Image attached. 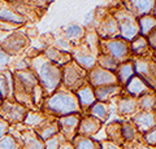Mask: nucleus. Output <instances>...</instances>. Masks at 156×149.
Returning <instances> with one entry per match:
<instances>
[{
    "label": "nucleus",
    "mask_w": 156,
    "mask_h": 149,
    "mask_svg": "<svg viewBox=\"0 0 156 149\" xmlns=\"http://www.w3.org/2000/svg\"><path fill=\"white\" fill-rule=\"evenodd\" d=\"M133 66L136 75L143 79L151 90H156V65L154 60L147 56L136 57L133 60Z\"/></svg>",
    "instance_id": "7"
},
{
    "label": "nucleus",
    "mask_w": 156,
    "mask_h": 149,
    "mask_svg": "<svg viewBox=\"0 0 156 149\" xmlns=\"http://www.w3.org/2000/svg\"><path fill=\"white\" fill-rule=\"evenodd\" d=\"M115 73H116L117 79H119V84L121 86V87H125V84L130 80L131 76L135 75L133 61L128 60V61H125V62H121Z\"/></svg>",
    "instance_id": "21"
},
{
    "label": "nucleus",
    "mask_w": 156,
    "mask_h": 149,
    "mask_svg": "<svg viewBox=\"0 0 156 149\" xmlns=\"http://www.w3.org/2000/svg\"><path fill=\"white\" fill-rule=\"evenodd\" d=\"M58 148H60V140H58L57 136L48 139L44 144V149H58Z\"/></svg>",
    "instance_id": "40"
},
{
    "label": "nucleus",
    "mask_w": 156,
    "mask_h": 149,
    "mask_svg": "<svg viewBox=\"0 0 156 149\" xmlns=\"http://www.w3.org/2000/svg\"><path fill=\"white\" fill-rule=\"evenodd\" d=\"M0 34H2V31H0Z\"/></svg>",
    "instance_id": "56"
},
{
    "label": "nucleus",
    "mask_w": 156,
    "mask_h": 149,
    "mask_svg": "<svg viewBox=\"0 0 156 149\" xmlns=\"http://www.w3.org/2000/svg\"><path fill=\"white\" fill-rule=\"evenodd\" d=\"M27 112L29 110L26 107L18 104L14 100L7 99V100H3V103L0 104V118L8 122L9 124L23 122Z\"/></svg>",
    "instance_id": "8"
},
{
    "label": "nucleus",
    "mask_w": 156,
    "mask_h": 149,
    "mask_svg": "<svg viewBox=\"0 0 156 149\" xmlns=\"http://www.w3.org/2000/svg\"><path fill=\"white\" fill-rule=\"evenodd\" d=\"M80 122H81L80 115L70 114V115H65V117H60L57 121V124H58V130H60L66 137L72 139L77 131Z\"/></svg>",
    "instance_id": "18"
},
{
    "label": "nucleus",
    "mask_w": 156,
    "mask_h": 149,
    "mask_svg": "<svg viewBox=\"0 0 156 149\" xmlns=\"http://www.w3.org/2000/svg\"><path fill=\"white\" fill-rule=\"evenodd\" d=\"M61 86L68 91L76 92L87 83V71L80 68L74 61L68 62L61 68Z\"/></svg>",
    "instance_id": "5"
},
{
    "label": "nucleus",
    "mask_w": 156,
    "mask_h": 149,
    "mask_svg": "<svg viewBox=\"0 0 156 149\" xmlns=\"http://www.w3.org/2000/svg\"><path fill=\"white\" fill-rule=\"evenodd\" d=\"M154 110H155V113H156V107H155V109H154Z\"/></svg>",
    "instance_id": "55"
},
{
    "label": "nucleus",
    "mask_w": 156,
    "mask_h": 149,
    "mask_svg": "<svg viewBox=\"0 0 156 149\" xmlns=\"http://www.w3.org/2000/svg\"><path fill=\"white\" fill-rule=\"evenodd\" d=\"M101 149H121V148L115 145V144H112V143H105V144H103Z\"/></svg>",
    "instance_id": "47"
},
{
    "label": "nucleus",
    "mask_w": 156,
    "mask_h": 149,
    "mask_svg": "<svg viewBox=\"0 0 156 149\" xmlns=\"http://www.w3.org/2000/svg\"><path fill=\"white\" fill-rule=\"evenodd\" d=\"M155 107H156V92L155 91L140 96L138 99V108L139 109L150 112V110H154Z\"/></svg>",
    "instance_id": "30"
},
{
    "label": "nucleus",
    "mask_w": 156,
    "mask_h": 149,
    "mask_svg": "<svg viewBox=\"0 0 156 149\" xmlns=\"http://www.w3.org/2000/svg\"><path fill=\"white\" fill-rule=\"evenodd\" d=\"M133 123L139 131L148 132L150 130L156 127V113L152 112V110H150V112L142 110V112L134 115Z\"/></svg>",
    "instance_id": "14"
},
{
    "label": "nucleus",
    "mask_w": 156,
    "mask_h": 149,
    "mask_svg": "<svg viewBox=\"0 0 156 149\" xmlns=\"http://www.w3.org/2000/svg\"><path fill=\"white\" fill-rule=\"evenodd\" d=\"M62 149H74V148H73V147H70V145H65V147L62 148Z\"/></svg>",
    "instance_id": "48"
},
{
    "label": "nucleus",
    "mask_w": 156,
    "mask_h": 149,
    "mask_svg": "<svg viewBox=\"0 0 156 149\" xmlns=\"http://www.w3.org/2000/svg\"><path fill=\"white\" fill-rule=\"evenodd\" d=\"M12 74H13V82H14V91H21V92L31 95L34 87L39 84L35 73L30 68L25 70L12 71Z\"/></svg>",
    "instance_id": "10"
},
{
    "label": "nucleus",
    "mask_w": 156,
    "mask_h": 149,
    "mask_svg": "<svg viewBox=\"0 0 156 149\" xmlns=\"http://www.w3.org/2000/svg\"><path fill=\"white\" fill-rule=\"evenodd\" d=\"M144 140L150 145H156V127L144 134Z\"/></svg>",
    "instance_id": "39"
},
{
    "label": "nucleus",
    "mask_w": 156,
    "mask_h": 149,
    "mask_svg": "<svg viewBox=\"0 0 156 149\" xmlns=\"http://www.w3.org/2000/svg\"><path fill=\"white\" fill-rule=\"evenodd\" d=\"M121 90H122V87H121L120 84L96 87V88H94L95 99L98 100V101H100V103H105V101H108L109 99H112V97H115V96L119 95L121 92Z\"/></svg>",
    "instance_id": "22"
},
{
    "label": "nucleus",
    "mask_w": 156,
    "mask_h": 149,
    "mask_svg": "<svg viewBox=\"0 0 156 149\" xmlns=\"http://www.w3.org/2000/svg\"><path fill=\"white\" fill-rule=\"evenodd\" d=\"M8 131H9V123L0 118V139L8 135Z\"/></svg>",
    "instance_id": "43"
},
{
    "label": "nucleus",
    "mask_w": 156,
    "mask_h": 149,
    "mask_svg": "<svg viewBox=\"0 0 156 149\" xmlns=\"http://www.w3.org/2000/svg\"><path fill=\"white\" fill-rule=\"evenodd\" d=\"M146 39H147L150 49L156 51V29H155V30H152L147 36H146Z\"/></svg>",
    "instance_id": "41"
},
{
    "label": "nucleus",
    "mask_w": 156,
    "mask_h": 149,
    "mask_svg": "<svg viewBox=\"0 0 156 149\" xmlns=\"http://www.w3.org/2000/svg\"><path fill=\"white\" fill-rule=\"evenodd\" d=\"M94 14H95L94 9H92V11H91L89 14H86V18H85V25H90L91 21L94 20Z\"/></svg>",
    "instance_id": "46"
},
{
    "label": "nucleus",
    "mask_w": 156,
    "mask_h": 149,
    "mask_svg": "<svg viewBox=\"0 0 156 149\" xmlns=\"http://www.w3.org/2000/svg\"><path fill=\"white\" fill-rule=\"evenodd\" d=\"M99 128H100V121L90 115V117H86L80 122V124H78V134H80V136L89 137L96 134Z\"/></svg>",
    "instance_id": "20"
},
{
    "label": "nucleus",
    "mask_w": 156,
    "mask_h": 149,
    "mask_svg": "<svg viewBox=\"0 0 156 149\" xmlns=\"http://www.w3.org/2000/svg\"><path fill=\"white\" fill-rule=\"evenodd\" d=\"M99 53H104L115 59L119 64L130 60V43L117 36L112 39H100L99 40Z\"/></svg>",
    "instance_id": "4"
},
{
    "label": "nucleus",
    "mask_w": 156,
    "mask_h": 149,
    "mask_svg": "<svg viewBox=\"0 0 156 149\" xmlns=\"http://www.w3.org/2000/svg\"><path fill=\"white\" fill-rule=\"evenodd\" d=\"M55 47L58 48L60 51H64L68 52V53H72L73 49L76 48V46L73 44L70 40H68L65 36H61V38H56L55 39Z\"/></svg>",
    "instance_id": "35"
},
{
    "label": "nucleus",
    "mask_w": 156,
    "mask_h": 149,
    "mask_svg": "<svg viewBox=\"0 0 156 149\" xmlns=\"http://www.w3.org/2000/svg\"><path fill=\"white\" fill-rule=\"evenodd\" d=\"M85 34H86V30L81 25H78V23H69L64 29V36L68 40H70L76 47L78 42L83 40Z\"/></svg>",
    "instance_id": "24"
},
{
    "label": "nucleus",
    "mask_w": 156,
    "mask_h": 149,
    "mask_svg": "<svg viewBox=\"0 0 156 149\" xmlns=\"http://www.w3.org/2000/svg\"><path fill=\"white\" fill-rule=\"evenodd\" d=\"M43 107L47 113L57 117H65V115L80 113V104L74 92L68 91L65 88H58L56 92L47 96L43 103Z\"/></svg>",
    "instance_id": "2"
},
{
    "label": "nucleus",
    "mask_w": 156,
    "mask_h": 149,
    "mask_svg": "<svg viewBox=\"0 0 156 149\" xmlns=\"http://www.w3.org/2000/svg\"><path fill=\"white\" fill-rule=\"evenodd\" d=\"M121 135L126 140H133L136 135V128L133 123H124L121 126Z\"/></svg>",
    "instance_id": "37"
},
{
    "label": "nucleus",
    "mask_w": 156,
    "mask_h": 149,
    "mask_svg": "<svg viewBox=\"0 0 156 149\" xmlns=\"http://www.w3.org/2000/svg\"><path fill=\"white\" fill-rule=\"evenodd\" d=\"M96 65L100 66V68H103V69H105V70L116 71L120 64L115 59H112L111 56H108V55L98 53V56H96Z\"/></svg>",
    "instance_id": "29"
},
{
    "label": "nucleus",
    "mask_w": 156,
    "mask_h": 149,
    "mask_svg": "<svg viewBox=\"0 0 156 149\" xmlns=\"http://www.w3.org/2000/svg\"><path fill=\"white\" fill-rule=\"evenodd\" d=\"M95 31L99 39H112V38H117L119 35V25L112 13L108 12V14L98 21V25L95 27ZM120 36V35H119Z\"/></svg>",
    "instance_id": "12"
},
{
    "label": "nucleus",
    "mask_w": 156,
    "mask_h": 149,
    "mask_svg": "<svg viewBox=\"0 0 156 149\" xmlns=\"http://www.w3.org/2000/svg\"><path fill=\"white\" fill-rule=\"evenodd\" d=\"M43 56L46 57L48 61H51L52 64H55L57 66L62 68L64 65H66L68 62L72 61V53H68V52H64V51H60L58 48L56 47H47L44 51H43Z\"/></svg>",
    "instance_id": "17"
},
{
    "label": "nucleus",
    "mask_w": 156,
    "mask_h": 149,
    "mask_svg": "<svg viewBox=\"0 0 156 149\" xmlns=\"http://www.w3.org/2000/svg\"><path fill=\"white\" fill-rule=\"evenodd\" d=\"M138 109V100L133 96H121L117 103V112L121 115H129L133 114Z\"/></svg>",
    "instance_id": "23"
},
{
    "label": "nucleus",
    "mask_w": 156,
    "mask_h": 149,
    "mask_svg": "<svg viewBox=\"0 0 156 149\" xmlns=\"http://www.w3.org/2000/svg\"><path fill=\"white\" fill-rule=\"evenodd\" d=\"M112 16L115 17L119 25V35L128 43L133 42L136 36L139 35V25L138 18L133 16L125 7L116 9L112 12Z\"/></svg>",
    "instance_id": "3"
},
{
    "label": "nucleus",
    "mask_w": 156,
    "mask_h": 149,
    "mask_svg": "<svg viewBox=\"0 0 156 149\" xmlns=\"http://www.w3.org/2000/svg\"><path fill=\"white\" fill-rule=\"evenodd\" d=\"M130 52L136 57H143L150 52L147 39L142 35H138L133 42H130Z\"/></svg>",
    "instance_id": "25"
},
{
    "label": "nucleus",
    "mask_w": 156,
    "mask_h": 149,
    "mask_svg": "<svg viewBox=\"0 0 156 149\" xmlns=\"http://www.w3.org/2000/svg\"><path fill=\"white\" fill-rule=\"evenodd\" d=\"M72 60L76 62V64L82 68L86 71H90L91 69H94L96 66V56H94L89 51L83 43L78 44L72 52Z\"/></svg>",
    "instance_id": "11"
},
{
    "label": "nucleus",
    "mask_w": 156,
    "mask_h": 149,
    "mask_svg": "<svg viewBox=\"0 0 156 149\" xmlns=\"http://www.w3.org/2000/svg\"><path fill=\"white\" fill-rule=\"evenodd\" d=\"M74 147L76 149H96V144L86 136H77L74 139Z\"/></svg>",
    "instance_id": "34"
},
{
    "label": "nucleus",
    "mask_w": 156,
    "mask_h": 149,
    "mask_svg": "<svg viewBox=\"0 0 156 149\" xmlns=\"http://www.w3.org/2000/svg\"><path fill=\"white\" fill-rule=\"evenodd\" d=\"M11 64V56L7 55L5 52H3L0 49V68H3V66H7Z\"/></svg>",
    "instance_id": "44"
},
{
    "label": "nucleus",
    "mask_w": 156,
    "mask_h": 149,
    "mask_svg": "<svg viewBox=\"0 0 156 149\" xmlns=\"http://www.w3.org/2000/svg\"><path fill=\"white\" fill-rule=\"evenodd\" d=\"M4 3H12V2H14V0H3Z\"/></svg>",
    "instance_id": "49"
},
{
    "label": "nucleus",
    "mask_w": 156,
    "mask_h": 149,
    "mask_svg": "<svg viewBox=\"0 0 156 149\" xmlns=\"http://www.w3.org/2000/svg\"><path fill=\"white\" fill-rule=\"evenodd\" d=\"M43 122H44V117L37 112H27L25 119H23V123L27 126H41Z\"/></svg>",
    "instance_id": "33"
},
{
    "label": "nucleus",
    "mask_w": 156,
    "mask_h": 149,
    "mask_svg": "<svg viewBox=\"0 0 156 149\" xmlns=\"http://www.w3.org/2000/svg\"><path fill=\"white\" fill-rule=\"evenodd\" d=\"M0 96H2L3 100L9 99V86H8L5 70L0 71Z\"/></svg>",
    "instance_id": "36"
},
{
    "label": "nucleus",
    "mask_w": 156,
    "mask_h": 149,
    "mask_svg": "<svg viewBox=\"0 0 156 149\" xmlns=\"http://www.w3.org/2000/svg\"><path fill=\"white\" fill-rule=\"evenodd\" d=\"M3 3H4V2H3V0H0V7H2V5H3Z\"/></svg>",
    "instance_id": "51"
},
{
    "label": "nucleus",
    "mask_w": 156,
    "mask_h": 149,
    "mask_svg": "<svg viewBox=\"0 0 156 149\" xmlns=\"http://www.w3.org/2000/svg\"><path fill=\"white\" fill-rule=\"evenodd\" d=\"M30 69L35 73L39 84L47 96L61 87V68L48 61L43 55H37L30 59Z\"/></svg>",
    "instance_id": "1"
},
{
    "label": "nucleus",
    "mask_w": 156,
    "mask_h": 149,
    "mask_svg": "<svg viewBox=\"0 0 156 149\" xmlns=\"http://www.w3.org/2000/svg\"><path fill=\"white\" fill-rule=\"evenodd\" d=\"M0 22H7L20 27L27 22V18L17 13L8 3H3V5L0 7Z\"/></svg>",
    "instance_id": "15"
},
{
    "label": "nucleus",
    "mask_w": 156,
    "mask_h": 149,
    "mask_svg": "<svg viewBox=\"0 0 156 149\" xmlns=\"http://www.w3.org/2000/svg\"><path fill=\"white\" fill-rule=\"evenodd\" d=\"M138 25H139V35L147 36L152 30L156 29V17L154 14H146L138 18Z\"/></svg>",
    "instance_id": "26"
},
{
    "label": "nucleus",
    "mask_w": 156,
    "mask_h": 149,
    "mask_svg": "<svg viewBox=\"0 0 156 149\" xmlns=\"http://www.w3.org/2000/svg\"><path fill=\"white\" fill-rule=\"evenodd\" d=\"M131 149H139V148H131Z\"/></svg>",
    "instance_id": "54"
},
{
    "label": "nucleus",
    "mask_w": 156,
    "mask_h": 149,
    "mask_svg": "<svg viewBox=\"0 0 156 149\" xmlns=\"http://www.w3.org/2000/svg\"><path fill=\"white\" fill-rule=\"evenodd\" d=\"M87 83L92 88H96V87H103V86L119 84V79H117L115 71L105 70L96 65L94 69L87 71Z\"/></svg>",
    "instance_id": "9"
},
{
    "label": "nucleus",
    "mask_w": 156,
    "mask_h": 149,
    "mask_svg": "<svg viewBox=\"0 0 156 149\" xmlns=\"http://www.w3.org/2000/svg\"><path fill=\"white\" fill-rule=\"evenodd\" d=\"M60 131L58 130V124L55 123V122H43L41 126H39L38 128V135L39 137L42 139V140H48V139H51L53 136H56L57 135V132Z\"/></svg>",
    "instance_id": "27"
},
{
    "label": "nucleus",
    "mask_w": 156,
    "mask_h": 149,
    "mask_svg": "<svg viewBox=\"0 0 156 149\" xmlns=\"http://www.w3.org/2000/svg\"><path fill=\"white\" fill-rule=\"evenodd\" d=\"M99 36H98L95 29L94 30H87L86 34H85V38L83 40H82V43L89 48V51L91 52L94 56H98V53H99Z\"/></svg>",
    "instance_id": "28"
},
{
    "label": "nucleus",
    "mask_w": 156,
    "mask_h": 149,
    "mask_svg": "<svg viewBox=\"0 0 156 149\" xmlns=\"http://www.w3.org/2000/svg\"><path fill=\"white\" fill-rule=\"evenodd\" d=\"M156 0H125V8L136 18L152 14Z\"/></svg>",
    "instance_id": "13"
},
{
    "label": "nucleus",
    "mask_w": 156,
    "mask_h": 149,
    "mask_svg": "<svg viewBox=\"0 0 156 149\" xmlns=\"http://www.w3.org/2000/svg\"><path fill=\"white\" fill-rule=\"evenodd\" d=\"M125 91L129 96H133V97L136 99L146 93L152 92L154 90H151L150 86L146 83L143 79H140L138 75H134V76H131L130 80L125 84Z\"/></svg>",
    "instance_id": "16"
},
{
    "label": "nucleus",
    "mask_w": 156,
    "mask_h": 149,
    "mask_svg": "<svg viewBox=\"0 0 156 149\" xmlns=\"http://www.w3.org/2000/svg\"><path fill=\"white\" fill-rule=\"evenodd\" d=\"M90 113H91V117H94L96 119H99L100 122H103L107 119V117H108V105L105 103L98 101L90 108Z\"/></svg>",
    "instance_id": "31"
},
{
    "label": "nucleus",
    "mask_w": 156,
    "mask_h": 149,
    "mask_svg": "<svg viewBox=\"0 0 156 149\" xmlns=\"http://www.w3.org/2000/svg\"><path fill=\"white\" fill-rule=\"evenodd\" d=\"M3 103V99H2V96H0V104H2Z\"/></svg>",
    "instance_id": "53"
},
{
    "label": "nucleus",
    "mask_w": 156,
    "mask_h": 149,
    "mask_svg": "<svg viewBox=\"0 0 156 149\" xmlns=\"http://www.w3.org/2000/svg\"><path fill=\"white\" fill-rule=\"evenodd\" d=\"M154 62H155V65H156V56L154 57Z\"/></svg>",
    "instance_id": "52"
},
{
    "label": "nucleus",
    "mask_w": 156,
    "mask_h": 149,
    "mask_svg": "<svg viewBox=\"0 0 156 149\" xmlns=\"http://www.w3.org/2000/svg\"><path fill=\"white\" fill-rule=\"evenodd\" d=\"M0 149H18V143L12 135H5L0 139Z\"/></svg>",
    "instance_id": "38"
},
{
    "label": "nucleus",
    "mask_w": 156,
    "mask_h": 149,
    "mask_svg": "<svg viewBox=\"0 0 156 149\" xmlns=\"http://www.w3.org/2000/svg\"><path fill=\"white\" fill-rule=\"evenodd\" d=\"M22 149H44V144L39 136L34 135V134H27L25 135Z\"/></svg>",
    "instance_id": "32"
},
{
    "label": "nucleus",
    "mask_w": 156,
    "mask_h": 149,
    "mask_svg": "<svg viewBox=\"0 0 156 149\" xmlns=\"http://www.w3.org/2000/svg\"><path fill=\"white\" fill-rule=\"evenodd\" d=\"M152 13H154V16L156 17V5H155V8H154V11H152Z\"/></svg>",
    "instance_id": "50"
},
{
    "label": "nucleus",
    "mask_w": 156,
    "mask_h": 149,
    "mask_svg": "<svg viewBox=\"0 0 156 149\" xmlns=\"http://www.w3.org/2000/svg\"><path fill=\"white\" fill-rule=\"evenodd\" d=\"M29 3H31L35 8H47L52 0H27Z\"/></svg>",
    "instance_id": "42"
},
{
    "label": "nucleus",
    "mask_w": 156,
    "mask_h": 149,
    "mask_svg": "<svg viewBox=\"0 0 156 149\" xmlns=\"http://www.w3.org/2000/svg\"><path fill=\"white\" fill-rule=\"evenodd\" d=\"M74 93H76L77 99H78V104H80L81 109H89L96 101L95 93H94V88H92L89 83H86L85 86H82V87L80 90H77Z\"/></svg>",
    "instance_id": "19"
},
{
    "label": "nucleus",
    "mask_w": 156,
    "mask_h": 149,
    "mask_svg": "<svg viewBox=\"0 0 156 149\" xmlns=\"http://www.w3.org/2000/svg\"><path fill=\"white\" fill-rule=\"evenodd\" d=\"M17 30V26L11 25V23H7V22H0V31H16Z\"/></svg>",
    "instance_id": "45"
},
{
    "label": "nucleus",
    "mask_w": 156,
    "mask_h": 149,
    "mask_svg": "<svg viewBox=\"0 0 156 149\" xmlns=\"http://www.w3.org/2000/svg\"><path fill=\"white\" fill-rule=\"evenodd\" d=\"M29 43H30V38L26 35V32L22 30H16L0 40V49L12 57L22 53L29 47Z\"/></svg>",
    "instance_id": "6"
}]
</instances>
